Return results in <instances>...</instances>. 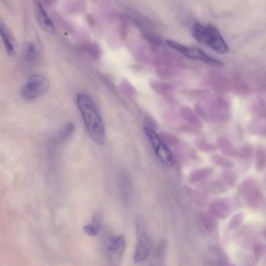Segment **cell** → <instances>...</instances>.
<instances>
[{
  "mask_svg": "<svg viewBox=\"0 0 266 266\" xmlns=\"http://www.w3.org/2000/svg\"><path fill=\"white\" fill-rule=\"evenodd\" d=\"M76 103L90 138L96 144L104 145L106 139L104 124L94 100L87 94L80 93L77 96Z\"/></svg>",
  "mask_w": 266,
  "mask_h": 266,
  "instance_id": "obj_1",
  "label": "cell"
},
{
  "mask_svg": "<svg viewBox=\"0 0 266 266\" xmlns=\"http://www.w3.org/2000/svg\"><path fill=\"white\" fill-rule=\"evenodd\" d=\"M192 34L200 44L209 46L219 54H227L229 48L217 28L211 24L205 26L197 22L193 25Z\"/></svg>",
  "mask_w": 266,
  "mask_h": 266,
  "instance_id": "obj_2",
  "label": "cell"
},
{
  "mask_svg": "<svg viewBox=\"0 0 266 266\" xmlns=\"http://www.w3.org/2000/svg\"><path fill=\"white\" fill-rule=\"evenodd\" d=\"M126 248V239L123 235L106 236L103 244L106 266H120Z\"/></svg>",
  "mask_w": 266,
  "mask_h": 266,
  "instance_id": "obj_3",
  "label": "cell"
},
{
  "mask_svg": "<svg viewBox=\"0 0 266 266\" xmlns=\"http://www.w3.org/2000/svg\"><path fill=\"white\" fill-rule=\"evenodd\" d=\"M135 226L137 242L133 259L135 262L141 263L145 261L151 252L152 241L142 219L136 218Z\"/></svg>",
  "mask_w": 266,
  "mask_h": 266,
  "instance_id": "obj_4",
  "label": "cell"
},
{
  "mask_svg": "<svg viewBox=\"0 0 266 266\" xmlns=\"http://www.w3.org/2000/svg\"><path fill=\"white\" fill-rule=\"evenodd\" d=\"M49 86V81L44 75L33 74L23 86L21 90L22 96L27 101L36 99L44 95L48 90Z\"/></svg>",
  "mask_w": 266,
  "mask_h": 266,
  "instance_id": "obj_5",
  "label": "cell"
},
{
  "mask_svg": "<svg viewBox=\"0 0 266 266\" xmlns=\"http://www.w3.org/2000/svg\"><path fill=\"white\" fill-rule=\"evenodd\" d=\"M144 132L151 142L158 159L168 167L174 164V158L170 149L159 134L153 129L145 127Z\"/></svg>",
  "mask_w": 266,
  "mask_h": 266,
  "instance_id": "obj_6",
  "label": "cell"
},
{
  "mask_svg": "<svg viewBox=\"0 0 266 266\" xmlns=\"http://www.w3.org/2000/svg\"><path fill=\"white\" fill-rule=\"evenodd\" d=\"M165 43L169 47L188 58L200 61L214 67H222L223 66L222 62L207 55L200 49L187 47L171 40H166Z\"/></svg>",
  "mask_w": 266,
  "mask_h": 266,
  "instance_id": "obj_7",
  "label": "cell"
},
{
  "mask_svg": "<svg viewBox=\"0 0 266 266\" xmlns=\"http://www.w3.org/2000/svg\"><path fill=\"white\" fill-rule=\"evenodd\" d=\"M34 6L36 18L41 27L48 32H54V24L43 5L39 1H35Z\"/></svg>",
  "mask_w": 266,
  "mask_h": 266,
  "instance_id": "obj_8",
  "label": "cell"
},
{
  "mask_svg": "<svg viewBox=\"0 0 266 266\" xmlns=\"http://www.w3.org/2000/svg\"><path fill=\"white\" fill-rule=\"evenodd\" d=\"M0 33L7 54L10 56H14L16 54V41L2 21L0 22Z\"/></svg>",
  "mask_w": 266,
  "mask_h": 266,
  "instance_id": "obj_9",
  "label": "cell"
},
{
  "mask_svg": "<svg viewBox=\"0 0 266 266\" xmlns=\"http://www.w3.org/2000/svg\"><path fill=\"white\" fill-rule=\"evenodd\" d=\"M167 247V241L162 239L159 241L155 249L149 266H165Z\"/></svg>",
  "mask_w": 266,
  "mask_h": 266,
  "instance_id": "obj_10",
  "label": "cell"
},
{
  "mask_svg": "<svg viewBox=\"0 0 266 266\" xmlns=\"http://www.w3.org/2000/svg\"><path fill=\"white\" fill-rule=\"evenodd\" d=\"M258 190L259 188L257 187L255 181L251 178L244 180L238 187L239 193L247 200L250 199Z\"/></svg>",
  "mask_w": 266,
  "mask_h": 266,
  "instance_id": "obj_11",
  "label": "cell"
},
{
  "mask_svg": "<svg viewBox=\"0 0 266 266\" xmlns=\"http://www.w3.org/2000/svg\"><path fill=\"white\" fill-rule=\"evenodd\" d=\"M102 222V216L96 214L93 218V223L87 224V225L83 227V231L90 236H97L100 231H101Z\"/></svg>",
  "mask_w": 266,
  "mask_h": 266,
  "instance_id": "obj_12",
  "label": "cell"
},
{
  "mask_svg": "<svg viewBox=\"0 0 266 266\" xmlns=\"http://www.w3.org/2000/svg\"><path fill=\"white\" fill-rule=\"evenodd\" d=\"M75 127L73 123L69 122L66 124L63 129L58 133L56 141L58 143H62L68 140L73 135Z\"/></svg>",
  "mask_w": 266,
  "mask_h": 266,
  "instance_id": "obj_13",
  "label": "cell"
},
{
  "mask_svg": "<svg viewBox=\"0 0 266 266\" xmlns=\"http://www.w3.org/2000/svg\"><path fill=\"white\" fill-rule=\"evenodd\" d=\"M266 167V148L263 147L257 148L256 152L255 168L257 172H261Z\"/></svg>",
  "mask_w": 266,
  "mask_h": 266,
  "instance_id": "obj_14",
  "label": "cell"
},
{
  "mask_svg": "<svg viewBox=\"0 0 266 266\" xmlns=\"http://www.w3.org/2000/svg\"><path fill=\"white\" fill-rule=\"evenodd\" d=\"M219 144L222 148V152L224 155L231 156H235L236 149L228 139L226 137H221Z\"/></svg>",
  "mask_w": 266,
  "mask_h": 266,
  "instance_id": "obj_15",
  "label": "cell"
},
{
  "mask_svg": "<svg viewBox=\"0 0 266 266\" xmlns=\"http://www.w3.org/2000/svg\"><path fill=\"white\" fill-rule=\"evenodd\" d=\"M37 49L34 44H29L25 50V56L26 59L30 62H34L37 59Z\"/></svg>",
  "mask_w": 266,
  "mask_h": 266,
  "instance_id": "obj_16",
  "label": "cell"
},
{
  "mask_svg": "<svg viewBox=\"0 0 266 266\" xmlns=\"http://www.w3.org/2000/svg\"><path fill=\"white\" fill-rule=\"evenodd\" d=\"M253 154V148L250 145H245L236 151L235 156L240 159H246Z\"/></svg>",
  "mask_w": 266,
  "mask_h": 266,
  "instance_id": "obj_17",
  "label": "cell"
},
{
  "mask_svg": "<svg viewBox=\"0 0 266 266\" xmlns=\"http://www.w3.org/2000/svg\"><path fill=\"white\" fill-rule=\"evenodd\" d=\"M217 210L215 211L216 215L222 219H226L230 214V210L228 206L223 202L219 203Z\"/></svg>",
  "mask_w": 266,
  "mask_h": 266,
  "instance_id": "obj_18",
  "label": "cell"
},
{
  "mask_svg": "<svg viewBox=\"0 0 266 266\" xmlns=\"http://www.w3.org/2000/svg\"><path fill=\"white\" fill-rule=\"evenodd\" d=\"M244 212H240L233 216L229 223V229L232 230L238 227L244 221Z\"/></svg>",
  "mask_w": 266,
  "mask_h": 266,
  "instance_id": "obj_19",
  "label": "cell"
},
{
  "mask_svg": "<svg viewBox=\"0 0 266 266\" xmlns=\"http://www.w3.org/2000/svg\"><path fill=\"white\" fill-rule=\"evenodd\" d=\"M263 200V193L261 192V191L259 189L250 199L248 200L247 202L249 205L256 207L259 206L262 203Z\"/></svg>",
  "mask_w": 266,
  "mask_h": 266,
  "instance_id": "obj_20",
  "label": "cell"
},
{
  "mask_svg": "<svg viewBox=\"0 0 266 266\" xmlns=\"http://www.w3.org/2000/svg\"><path fill=\"white\" fill-rule=\"evenodd\" d=\"M224 179L227 185L231 187H234L237 180V176L235 173L232 171H227L224 172Z\"/></svg>",
  "mask_w": 266,
  "mask_h": 266,
  "instance_id": "obj_21",
  "label": "cell"
},
{
  "mask_svg": "<svg viewBox=\"0 0 266 266\" xmlns=\"http://www.w3.org/2000/svg\"><path fill=\"white\" fill-rule=\"evenodd\" d=\"M217 163H219L223 168L228 169L234 168V164L228 160L221 156L217 157Z\"/></svg>",
  "mask_w": 266,
  "mask_h": 266,
  "instance_id": "obj_22",
  "label": "cell"
},
{
  "mask_svg": "<svg viewBox=\"0 0 266 266\" xmlns=\"http://www.w3.org/2000/svg\"><path fill=\"white\" fill-rule=\"evenodd\" d=\"M255 255L257 257H259L261 256V255L263 253V246L261 245H257L256 247H255Z\"/></svg>",
  "mask_w": 266,
  "mask_h": 266,
  "instance_id": "obj_23",
  "label": "cell"
},
{
  "mask_svg": "<svg viewBox=\"0 0 266 266\" xmlns=\"http://www.w3.org/2000/svg\"><path fill=\"white\" fill-rule=\"evenodd\" d=\"M261 134L266 138V128L261 130Z\"/></svg>",
  "mask_w": 266,
  "mask_h": 266,
  "instance_id": "obj_24",
  "label": "cell"
},
{
  "mask_svg": "<svg viewBox=\"0 0 266 266\" xmlns=\"http://www.w3.org/2000/svg\"><path fill=\"white\" fill-rule=\"evenodd\" d=\"M264 236H265V237H266V230L264 232Z\"/></svg>",
  "mask_w": 266,
  "mask_h": 266,
  "instance_id": "obj_25",
  "label": "cell"
}]
</instances>
